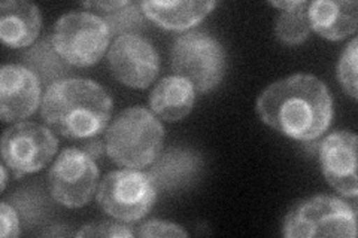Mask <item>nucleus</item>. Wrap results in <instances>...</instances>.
Wrapping results in <instances>:
<instances>
[{"instance_id": "nucleus-27", "label": "nucleus", "mask_w": 358, "mask_h": 238, "mask_svg": "<svg viewBox=\"0 0 358 238\" xmlns=\"http://www.w3.org/2000/svg\"><path fill=\"white\" fill-rule=\"evenodd\" d=\"M297 3H299V0H282V2H268V5H272V6L278 8V9H282V10L294 8Z\"/></svg>"}, {"instance_id": "nucleus-21", "label": "nucleus", "mask_w": 358, "mask_h": 238, "mask_svg": "<svg viewBox=\"0 0 358 238\" xmlns=\"http://www.w3.org/2000/svg\"><path fill=\"white\" fill-rule=\"evenodd\" d=\"M357 50L358 40L354 38L345 50L338 63V77L345 93L351 96V98L357 100L358 94V77H357Z\"/></svg>"}, {"instance_id": "nucleus-11", "label": "nucleus", "mask_w": 358, "mask_h": 238, "mask_svg": "<svg viewBox=\"0 0 358 238\" xmlns=\"http://www.w3.org/2000/svg\"><path fill=\"white\" fill-rule=\"evenodd\" d=\"M357 142L355 133L339 130L324 137L318 151L324 177L334 191L348 198L358 195Z\"/></svg>"}, {"instance_id": "nucleus-1", "label": "nucleus", "mask_w": 358, "mask_h": 238, "mask_svg": "<svg viewBox=\"0 0 358 238\" xmlns=\"http://www.w3.org/2000/svg\"><path fill=\"white\" fill-rule=\"evenodd\" d=\"M255 110L272 130L297 142H312L329 130L333 100L320 77L296 73L266 87Z\"/></svg>"}, {"instance_id": "nucleus-17", "label": "nucleus", "mask_w": 358, "mask_h": 238, "mask_svg": "<svg viewBox=\"0 0 358 238\" xmlns=\"http://www.w3.org/2000/svg\"><path fill=\"white\" fill-rule=\"evenodd\" d=\"M201 167L200 156L184 147H171L152 163L150 176L157 191L182 188Z\"/></svg>"}, {"instance_id": "nucleus-13", "label": "nucleus", "mask_w": 358, "mask_h": 238, "mask_svg": "<svg viewBox=\"0 0 358 238\" xmlns=\"http://www.w3.org/2000/svg\"><path fill=\"white\" fill-rule=\"evenodd\" d=\"M306 15L310 29L329 40L346 39L358 27L355 0H315L308 3Z\"/></svg>"}, {"instance_id": "nucleus-26", "label": "nucleus", "mask_w": 358, "mask_h": 238, "mask_svg": "<svg viewBox=\"0 0 358 238\" xmlns=\"http://www.w3.org/2000/svg\"><path fill=\"white\" fill-rule=\"evenodd\" d=\"M130 2L129 0H115V2H84L83 5L85 8H93L100 10V13L103 14H109L112 10H117L120 8H124L127 6Z\"/></svg>"}, {"instance_id": "nucleus-14", "label": "nucleus", "mask_w": 358, "mask_h": 238, "mask_svg": "<svg viewBox=\"0 0 358 238\" xmlns=\"http://www.w3.org/2000/svg\"><path fill=\"white\" fill-rule=\"evenodd\" d=\"M39 8L26 0H6L0 3V38L6 47L27 48L41 33Z\"/></svg>"}, {"instance_id": "nucleus-15", "label": "nucleus", "mask_w": 358, "mask_h": 238, "mask_svg": "<svg viewBox=\"0 0 358 238\" xmlns=\"http://www.w3.org/2000/svg\"><path fill=\"white\" fill-rule=\"evenodd\" d=\"M217 2H194V0H152L141 2L145 17L166 30L182 31L197 26Z\"/></svg>"}, {"instance_id": "nucleus-23", "label": "nucleus", "mask_w": 358, "mask_h": 238, "mask_svg": "<svg viewBox=\"0 0 358 238\" xmlns=\"http://www.w3.org/2000/svg\"><path fill=\"white\" fill-rule=\"evenodd\" d=\"M76 237H133L134 231L130 230L127 225L120 222H108L100 221L88 223L75 234Z\"/></svg>"}, {"instance_id": "nucleus-5", "label": "nucleus", "mask_w": 358, "mask_h": 238, "mask_svg": "<svg viewBox=\"0 0 358 238\" xmlns=\"http://www.w3.org/2000/svg\"><path fill=\"white\" fill-rule=\"evenodd\" d=\"M172 70L199 93L217 88L226 73L227 57L221 42L208 31L192 30L178 36L171 52Z\"/></svg>"}, {"instance_id": "nucleus-16", "label": "nucleus", "mask_w": 358, "mask_h": 238, "mask_svg": "<svg viewBox=\"0 0 358 238\" xmlns=\"http://www.w3.org/2000/svg\"><path fill=\"white\" fill-rule=\"evenodd\" d=\"M196 89L181 76H166L159 81L150 96V106L160 119L178 122L192 113Z\"/></svg>"}, {"instance_id": "nucleus-7", "label": "nucleus", "mask_w": 358, "mask_h": 238, "mask_svg": "<svg viewBox=\"0 0 358 238\" xmlns=\"http://www.w3.org/2000/svg\"><path fill=\"white\" fill-rule=\"evenodd\" d=\"M157 198L150 173L134 168L108 173L97 189L102 210L121 222H138L148 214Z\"/></svg>"}, {"instance_id": "nucleus-20", "label": "nucleus", "mask_w": 358, "mask_h": 238, "mask_svg": "<svg viewBox=\"0 0 358 238\" xmlns=\"http://www.w3.org/2000/svg\"><path fill=\"white\" fill-rule=\"evenodd\" d=\"M109 27L110 36H121L133 33L134 30L142 29L145 22V14L141 8V3H129L124 8L112 10L102 17Z\"/></svg>"}, {"instance_id": "nucleus-2", "label": "nucleus", "mask_w": 358, "mask_h": 238, "mask_svg": "<svg viewBox=\"0 0 358 238\" xmlns=\"http://www.w3.org/2000/svg\"><path fill=\"white\" fill-rule=\"evenodd\" d=\"M112 98L90 79H60L42 96L41 115L47 126L66 139L84 140L103 133L112 117Z\"/></svg>"}, {"instance_id": "nucleus-6", "label": "nucleus", "mask_w": 358, "mask_h": 238, "mask_svg": "<svg viewBox=\"0 0 358 238\" xmlns=\"http://www.w3.org/2000/svg\"><path fill=\"white\" fill-rule=\"evenodd\" d=\"M51 43L69 66L90 67L97 64L106 54L110 31L100 15L72 10L55 22Z\"/></svg>"}, {"instance_id": "nucleus-19", "label": "nucleus", "mask_w": 358, "mask_h": 238, "mask_svg": "<svg viewBox=\"0 0 358 238\" xmlns=\"http://www.w3.org/2000/svg\"><path fill=\"white\" fill-rule=\"evenodd\" d=\"M24 59L29 63V69L35 72L39 76L41 82H45L47 85L60 81L67 73V66H69L55 52L51 39L42 40L36 47H33L24 55Z\"/></svg>"}, {"instance_id": "nucleus-8", "label": "nucleus", "mask_w": 358, "mask_h": 238, "mask_svg": "<svg viewBox=\"0 0 358 238\" xmlns=\"http://www.w3.org/2000/svg\"><path fill=\"white\" fill-rule=\"evenodd\" d=\"M52 198L67 209H80L93 200L99 189V167L80 147H66L48 173Z\"/></svg>"}, {"instance_id": "nucleus-10", "label": "nucleus", "mask_w": 358, "mask_h": 238, "mask_svg": "<svg viewBox=\"0 0 358 238\" xmlns=\"http://www.w3.org/2000/svg\"><path fill=\"white\" fill-rule=\"evenodd\" d=\"M108 63L117 81L136 89L148 88L160 72L159 52L136 33L115 38L108 51Z\"/></svg>"}, {"instance_id": "nucleus-22", "label": "nucleus", "mask_w": 358, "mask_h": 238, "mask_svg": "<svg viewBox=\"0 0 358 238\" xmlns=\"http://www.w3.org/2000/svg\"><path fill=\"white\" fill-rule=\"evenodd\" d=\"M134 235L143 238H167V237H188V232L176 223L166 222V221H148L138 226V231Z\"/></svg>"}, {"instance_id": "nucleus-12", "label": "nucleus", "mask_w": 358, "mask_h": 238, "mask_svg": "<svg viewBox=\"0 0 358 238\" xmlns=\"http://www.w3.org/2000/svg\"><path fill=\"white\" fill-rule=\"evenodd\" d=\"M39 76L22 64H5L0 70V119L15 122L29 118L39 107Z\"/></svg>"}, {"instance_id": "nucleus-9", "label": "nucleus", "mask_w": 358, "mask_h": 238, "mask_svg": "<svg viewBox=\"0 0 358 238\" xmlns=\"http://www.w3.org/2000/svg\"><path fill=\"white\" fill-rule=\"evenodd\" d=\"M57 151V137L36 122H18L2 135V160L15 179L41 172Z\"/></svg>"}, {"instance_id": "nucleus-25", "label": "nucleus", "mask_w": 358, "mask_h": 238, "mask_svg": "<svg viewBox=\"0 0 358 238\" xmlns=\"http://www.w3.org/2000/svg\"><path fill=\"white\" fill-rule=\"evenodd\" d=\"M78 147H80L81 151H84L88 156H92L94 161L100 160V158H102V155H103V151H106L105 143L99 139V135H96V137L80 140V144H78Z\"/></svg>"}, {"instance_id": "nucleus-3", "label": "nucleus", "mask_w": 358, "mask_h": 238, "mask_svg": "<svg viewBox=\"0 0 358 238\" xmlns=\"http://www.w3.org/2000/svg\"><path fill=\"white\" fill-rule=\"evenodd\" d=\"M164 128L148 109L133 106L110 121L105 134L108 156L118 165L142 170L151 165L163 149Z\"/></svg>"}, {"instance_id": "nucleus-28", "label": "nucleus", "mask_w": 358, "mask_h": 238, "mask_svg": "<svg viewBox=\"0 0 358 238\" xmlns=\"http://www.w3.org/2000/svg\"><path fill=\"white\" fill-rule=\"evenodd\" d=\"M0 172H2V192H3L6 188V182H8V167L3 164L2 167H0Z\"/></svg>"}, {"instance_id": "nucleus-4", "label": "nucleus", "mask_w": 358, "mask_h": 238, "mask_svg": "<svg viewBox=\"0 0 358 238\" xmlns=\"http://www.w3.org/2000/svg\"><path fill=\"white\" fill-rule=\"evenodd\" d=\"M287 238L357 235V210L350 202L334 195H313L291 209L282 223Z\"/></svg>"}, {"instance_id": "nucleus-18", "label": "nucleus", "mask_w": 358, "mask_h": 238, "mask_svg": "<svg viewBox=\"0 0 358 238\" xmlns=\"http://www.w3.org/2000/svg\"><path fill=\"white\" fill-rule=\"evenodd\" d=\"M308 3L305 0H299L294 8L279 14L275 22V36L279 42L288 47H297L310 36L312 29L306 15Z\"/></svg>"}, {"instance_id": "nucleus-24", "label": "nucleus", "mask_w": 358, "mask_h": 238, "mask_svg": "<svg viewBox=\"0 0 358 238\" xmlns=\"http://www.w3.org/2000/svg\"><path fill=\"white\" fill-rule=\"evenodd\" d=\"M20 235V221L17 210L2 201L0 204V237L3 238H15Z\"/></svg>"}]
</instances>
